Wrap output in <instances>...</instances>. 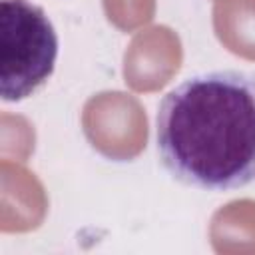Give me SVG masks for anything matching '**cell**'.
<instances>
[{
  "label": "cell",
  "instance_id": "obj_1",
  "mask_svg": "<svg viewBox=\"0 0 255 255\" xmlns=\"http://www.w3.org/2000/svg\"><path fill=\"white\" fill-rule=\"evenodd\" d=\"M157 153L183 185L229 191L255 183V70H209L169 90L155 118Z\"/></svg>",
  "mask_w": 255,
  "mask_h": 255
},
{
  "label": "cell",
  "instance_id": "obj_2",
  "mask_svg": "<svg viewBox=\"0 0 255 255\" xmlns=\"http://www.w3.org/2000/svg\"><path fill=\"white\" fill-rule=\"evenodd\" d=\"M58 34L46 12L32 0L0 4V96L20 102L52 76Z\"/></svg>",
  "mask_w": 255,
  "mask_h": 255
}]
</instances>
